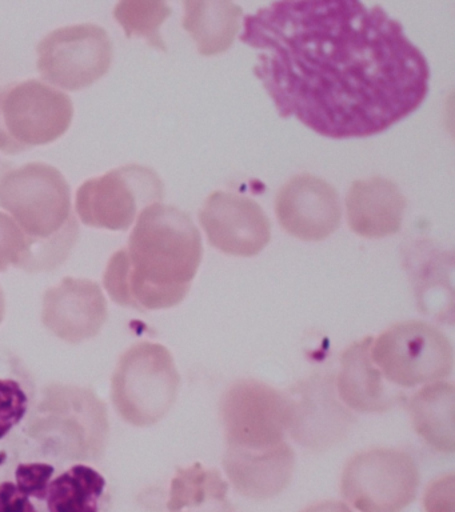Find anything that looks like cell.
Wrapping results in <instances>:
<instances>
[{
	"mask_svg": "<svg viewBox=\"0 0 455 512\" xmlns=\"http://www.w3.org/2000/svg\"><path fill=\"white\" fill-rule=\"evenodd\" d=\"M229 484L215 468L202 464L179 471L174 480L173 510L175 512H230L227 500Z\"/></svg>",
	"mask_w": 455,
	"mask_h": 512,
	"instance_id": "20",
	"label": "cell"
},
{
	"mask_svg": "<svg viewBox=\"0 0 455 512\" xmlns=\"http://www.w3.org/2000/svg\"><path fill=\"white\" fill-rule=\"evenodd\" d=\"M171 7L165 2L147 0H123L115 4L114 18L125 28L127 38L143 36L150 46L166 51L165 40L159 34V27L171 15Z\"/></svg>",
	"mask_w": 455,
	"mask_h": 512,
	"instance_id": "21",
	"label": "cell"
},
{
	"mask_svg": "<svg viewBox=\"0 0 455 512\" xmlns=\"http://www.w3.org/2000/svg\"><path fill=\"white\" fill-rule=\"evenodd\" d=\"M199 222L211 246L233 256L258 255L269 244L271 224L255 200L234 192L215 191L199 211Z\"/></svg>",
	"mask_w": 455,
	"mask_h": 512,
	"instance_id": "10",
	"label": "cell"
},
{
	"mask_svg": "<svg viewBox=\"0 0 455 512\" xmlns=\"http://www.w3.org/2000/svg\"><path fill=\"white\" fill-rule=\"evenodd\" d=\"M455 390L453 383L434 382L410 399L414 430L434 450L453 452Z\"/></svg>",
	"mask_w": 455,
	"mask_h": 512,
	"instance_id": "18",
	"label": "cell"
},
{
	"mask_svg": "<svg viewBox=\"0 0 455 512\" xmlns=\"http://www.w3.org/2000/svg\"><path fill=\"white\" fill-rule=\"evenodd\" d=\"M29 240L17 222L0 212V270L19 258H27Z\"/></svg>",
	"mask_w": 455,
	"mask_h": 512,
	"instance_id": "22",
	"label": "cell"
},
{
	"mask_svg": "<svg viewBox=\"0 0 455 512\" xmlns=\"http://www.w3.org/2000/svg\"><path fill=\"white\" fill-rule=\"evenodd\" d=\"M374 336H366L347 347L341 356L337 379L339 399L359 412H385L405 398L387 382L371 359Z\"/></svg>",
	"mask_w": 455,
	"mask_h": 512,
	"instance_id": "14",
	"label": "cell"
},
{
	"mask_svg": "<svg viewBox=\"0 0 455 512\" xmlns=\"http://www.w3.org/2000/svg\"><path fill=\"white\" fill-rule=\"evenodd\" d=\"M0 512H42L38 500L31 498L13 479L0 482Z\"/></svg>",
	"mask_w": 455,
	"mask_h": 512,
	"instance_id": "23",
	"label": "cell"
},
{
	"mask_svg": "<svg viewBox=\"0 0 455 512\" xmlns=\"http://www.w3.org/2000/svg\"><path fill=\"white\" fill-rule=\"evenodd\" d=\"M371 359L387 382L402 388L449 378L454 366L449 338L419 320L394 324L374 338Z\"/></svg>",
	"mask_w": 455,
	"mask_h": 512,
	"instance_id": "5",
	"label": "cell"
},
{
	"mask_svg": "<svg viewBox=\"0 0 455 512\" xmlns=\"http://www.w3.org/2000/svg\"><path fill=\"white\" fill-rule=\"evenodd\" d=\"M454 476L453 474L431 483L425 495L426 512L454 511Z\"/></svg>",
	"mask_w": 455,
	"mask_h": 512,
	"instance_id": "24",
	"label": "cell"
},
{
	"mask_svg": "<svg viewBox=\"0 0 455 512\" xmlns=\"http://www.w3.org/2000/svg\"><path fill=\"white\" fill-rule=\"evenodd\" d=\"M35 398L37 388L25 364L0 348V440L27 418Z\"/></svg>",
	"mask_w": 455,
	"mask_h": 512,
	"instance_id": "19",
	"label": "cell"
},
{
	"mask_svg": "<svg viewBox=\"0 0 455 512\" xmlns=\"http://www.w3.org/2000/svg\"><path fill=\"white\" fill-rule=\"evenodd\" d=\"M302 512H353L347 504L342 502H335V500H327V502H321L313 504V506L307 507Z\"/></svg>",
	"mask_w": 455,
	"mask_h": 512,
	"instance_id": "25",
	"label": "cell"
},
{
	"mask_svg": "<svg viewBox=\"0 0 455 512\" xmlns=\"http://www.w3.org/2000/svg\"><path fill=\"white\" fill-rule=\"evenodd\" d=\"M34 499L42 512H107L109 482L90 464L73 463L57 467L45 490Z\"/></svg>",
	"mask_w": 455,
	"mask_h": 512,
	"instance_id": "16",
	"label": "cell"
},
{
	"mask_svg": "<svg viewBox=\"0 0 455 512\" xmlns=\"http://www.w3.org/2000/svg\"><path fill=\"white\" fill-rule=\"evenodd\" d=\"M202 238L189 214L171 204L143 208L129 250L117 252L106 272L114 294L125 290L151 308L175 306L190 290L202 262Z\"/></svg>",
	"mask_w": 455,
	"mask_h": 512,
	"instance_id": "2",
	"label": "cell"
},
{
	"mask_svg": "<svg viewBox=\"0 0 455 512\" xmlns=\"http://www.w3.org/2000/svg\"><path fill=\"white\" fill-rule=\"evenodd\" d=\"M291 438L311 450H326L349 434L354 415L338 399L331 376H314L290 396Z\"/></svg>",
	"mask_w": 455,
	"mask_h": 512,
	"instance_id": "11",
	"label": "cell"
},
{
	"mask_svg": "<svg viewBox=\"0 0 455 512\" xmlns=\"http://www.w3.org/2000/svg\"><path fill=\"white\" fill-rule=\"evenodd\" d=\"M406 206L405 195L391 180H355L346 196L347 222L363 238H386L401 230Z\"/></svg>",
	"mask_w": 455,
	"mask_h": 512,
	"instance_id": "15",
	"label": "cell"
},
{
	"mask_svg": "<svg viewBox=\"0 0 455 512\" xmlns=\"http://www.w3.org/2000/svg\"><path fill=\"white\" fill-rule=\"evenodd\" d=\"M223 467L239 494L253 500H267L289 486L294 474L295 452L287 442L265 450L226 447Z\"/></svg>",
	"mask_w": 455,
	"mask_h": 512,
	"instance_id": "13",
	"label": "cell"
},
{
	"mask_svg": "<svg viewBox=\"0 0 455 512\" xmlns=\"http://www.w3.org/2000/svg\"><path fill=\"white\" fill-rule=\"evenodd\" d=\"M0 206L13 215L29 240L25 266L61 262L78 239L70 184L51 164L31 162L3 172Z\"/></svg>",
	"mask_w": 455,
	"mask_h": 512,
	"instance_id": "3",
	"label": "cell"
},
{
	"mask_svg": "<svg viewBox=\"0 0 455 512\" xmlns=\"http://www.w3.org/2000/svg\"><path fill=\"white\" fill-rule=\"evenodd\" d=\"M37 52L42 78L70 91L102 78L114 55L109 32L94 23L71 24L49 32L38 43Z\"/></svg>",
	"mask_w": 455,
	"mask_h": 512,
	"instance_id": "9",
	"label": "cell"
},
{
	"mask_svg": "<svg viewBox=\"0 0 455 512\" xmlns=\"http://www.w3.org/2000/svg\"><path fill=\"white\" fill-rule=\"evenodd\" d=\"M182 26L197 43L199 54L214 56L233 46L241 30L242 8L225 0H187Z\"/></svg>",
	"mask_w": 455,
	"mask_h": 512,
	"instance_id": "17",
	"label": "cell"
},
{
	"mask_svg": "<svg viewBox=\"0 0 455 512\" xmlns=\"http://www.w3.org/2000/svg\"><path fill=\"white\" fill-rule=\"evenodd\" d=\"M275 212L283 230L309 242L329 238L342 218L338 192L311 174L294 176L279 190Z\"/></svg>",
	"mask_w": 455,
	"mask_h": 512,
	"instance_id": "12",
	"label": "cell"
},
{
	"mask_svg": "<svg viewBox=\"0 0 455 512\" xmlns=\"http://www.w3.org/2000/svg\"><path fill=\"white\" fill-rule=\"evenodd\" d=\"M253 71L282 118L331 139L381 134L429 92V63L385 8L354 0L274 2L243 19Z\"/></svg>",
	"mask_w": 455,
	"mask_h": 512,
	"instance_id": "1",
	"label": "cell"
},
{
	"mask_svg": "<svg viewBox=\"0 0 455 512\" xmlns=\"http://www.w3.org/2000/svg\"><path fill=\"white\" fill-rule=\"evenodd\" d=\"M289 395L255 379L231 384L222 396L226 447L265 450L285 440L291 423Z\"/></svg>",
	"mask_w": 455,
	"mask_h": 512,
	"instance_id": "8",
	"label": "cell"
},
{
	"mask_svg": "<svg viewBox=\"0 0 455 512\" xmlns=\"http://www.w3.org/2000/svg\"><path fill=\"white\" fill-rule=\"evenodd\" d=\"M70 96L42 80L0 87V151L18 154L61 138L73 122Z\"/></svg>",
	"mask_w": 455,
	"mask_h": 512,
	"instance_id": "4",
	"label": "cell"
},
{
	"mask_svg": "<svg viewBox=\"0 0 455 512\" xmlns=\"http://www.w3.org/2000/svg\"><path fill=\"white\" fill-rule=\"evenodd\" d=\"M165 186L153 168L131 163L85 180L75 208L87 226L127 230L143 208L161 203Z\"/></svg>",
	"mask_w": 455,
	"mask_h": 512,
	"instance_id": "6",
	"label": "cell"
},
{
	"mask_svg": "<svg viewBox=\"0 0 455 512\" xmlns=\"http://www.w3.org/2000/svg\"><path fill=\"white\" fill-rule=\"evenodd\" d=\"M419 470L413 456L395 448H371L346 463L341 491L359 512H402L417 496Z\"/></svg>",
	"mask_w": 455,
	"mask_h": 512,
	"instance_id": "7",
	"label": "cell"
}]
</instances>
